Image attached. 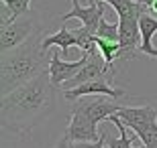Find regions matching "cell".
<instances>
[{
  "instance_id": "obj_1",
  "label": "cell",
  "mask_w": 157,
  "mask_h": 148,
  "mask_svg": "<svg viewBox=\"0 0 157 148\" xmlns=\"http://www.w3.org/2000/svg\"><path fill=\"white\" fill-rule=\"evenodd\" d=\"M55 89L57 87L51 83L47 69L10 93H4L0 102L2 126L18 136L29 138L33 128L53 110Z\"/></svg>"
},
{
  "instance_id": "obj_2",
  "label": "cell",
  "mask_w": 157,
  "mask_h": 148,
  "mask_svg": "<svg viewBox=\"0 0 157 148\" xmlns=\"http://www.w3.org/2000/svg\"><path fill=\"white\" fill-rule=\"evenodd\" d=\"M41 43H43V39H41V29H39L23 45L2 53V75H0L2 96L10 93L12 89L21 87L23 83L31 81L43 71L45 63L51 57L45 55L47 51H43Z\"/></svg>"
},
{
  "instance_id": "obj_3",
  "label": "cell",
  "mask_w": 157,
  "mask_h": 148,
  "mask_svg": "<svg viewBox=\"0 0 157 148\" xmlns=\"http://www.w3.org/2000/svg\"><path fill=\"white\" fill-rule=\"evenodd\" d=\"M114 77V69L112 65H108L104 59V55L100 53V49L96 45L88 51V61L86 65L80 69V73L74 77V79L65 81L61 89H74V87L82 85V83H88V81H98V79H106L110 81Z\"/></svg>"
},
{
  "instance_id": "obj_4",
  "label": "cell",
  "mask_w": 157,
  "mask_h": 148,
  "mask_svg": "<svg viewBox=\"0 0 157 148\" xmlns=\"http://www.w3.org/2000/svg\"><path fill=\"white\" fill-rule=\"evenodd\" d=\"M104 10H106V2H100V0H92L90 6H82L80 0H71V10L61 14L59 20L65 23V20L78 18L84 29L90 31L92 34H96V31L100 27V20L104 18Z\"/></svg>"
},
{
  "instance_id": "obj_5",
  "label": "cell",
  "mask_w": 157,
  "mask_h": 148,
  "mask_svg": "<svg viewBox=\"0 0 157 148\" xmlns=\"http://www.w3.org/2000/svg\"><path fill=\"white\" fill-rule=\"evenodd\" d=\"M121 108H122L121 103L108 102L104 97L96 96V97H92V99H76L74 106H71V112H78V114L86 116L90 122H94V124L98 126L100 122H104V120H108L112 114H117Z\"/></svg>"
},
{
  "instance_id": "obj_6",
  "label": "cell",
  "mask_w": 157,
  "mask_h": 148,
  "mask_svg": "<svg viewBox=\"0 0 157 148\" xmlns=\"http://www.w3.org/2000/svg\"><path fill=\"white\" fill-rule=\"evenodd\" d=\"M88 61V53H82V57L78 61H63L61 59V53H51V59H49V77H51V83L57 89H61L65 81L74 79L80 69L86 65Z\"/></svg>"
},
{
  "instance_id": "obj_7",
  "label": "cell",
  "mask_w": 157,
  "mask_h": 148,
  "mask_svg": "<svg viewBox=\"0 0 157 148\" xmlns=\"http://www.w3.org/2000/svg\"><path fill=\"white\" fill-rule=\"evenodd\" d=\"M35 31H39V29L35 27V20H33V18H25V20H18L17 18V20H12V23L2 24V37H0V39H2L0 41L2 53L10 51V49H14V47H18V45H23Z\"/></svg>"
},
{
  "instance_id": "obj_8",
  "label": "cell",
  "mask_w": 157,
  "mask_h": 148,
  "mask_svg": "<svg viewBox=\"0 0 157 148\" xmlns=\"http://www.w3.org/2000/svg\"><path fill=\"white\" fill-rule=\"evenodd\" d=\"M121 29V57L118 59H133L137 51H141V27L139 18H118Z\"/></svg>"
},
{
  "instance_id": "obj_9",
  "label": "cell",
  "mask_w": 157,
  "mask_h": 148,
  "mask_svg": "<svg viewBox=\"0 0 157 148\" xmlns=\"http://www.w3.org/2000/svg\"><path fill=\"white\" fill-rule=\"evenodd\" d=\"M65 134L70 138V142L78 144V142H96L102 138V134H98V126L90 122L86 116L71 112L70 114V124L65 128Z\"/></svg>"
},
{
  "instance_id": "obj_10",
  "label": "cell",
  "mask_w": 157,
  "mask_h": 148,
  "mask_svg": "<svg viewBox=\"0 0 157 148\" xmlns=\"http://www.w3.org/2000/svg\"><path fill=\"white\" fill-rule=\"evenodd\" d=\"M65 99L70 102H76L84 96H106V97H122L127 96L124 89H114V87L108 83L106 79H98V81H88V83H82V85L74 87V89H63Z\"/></svg>"
},
{
  "instance_id": "obj_11",
  "label": "cell",
  "mask_w": 157,
  "mask_h": 148,
  "mask_svg": "<svg viewBox=\"0 0 157 148\" xmlns=\"http://www.w3.org/2000/svg\"><path fill=\"white\" fill-rule=\"evenodd\" d=\"M43 47V51H47L49 47H59L61 49V57H67V51H70L71 47H78V33L76 31H70L67 27H61L55 34H49L43 39L41 43Z\"/></svg>"
},
{
  "instance_id": "obj_12",
  "label": "cell",
  "mask_w": 157,
  "mask_h": 148,
  "mask_svg": "<svg viewBox=\"0 0 157 148\" xmlns=\"http://www.w3.org/2000/svg\"><path fill=\"white\" fill-rule=\"evenodd\" d=\"M117 116L124 122L127 128L133 124H147V122H155L157 120V110L153 106H141V108H124L122 106L117 112Z\"/></svg>"
},
{
  "instance_id": "obj_13",
  "label": "cell",
  "mask_w": 157,
  "mask_h": 148,
  "mask_svg": "<svg viewBox=\"0 0 157 148\" xmlns=\"http://www.w3.org/2000/svg\"><path fill=\"white\" fill-rule=\"evenodd\" d=\"M141 27V53H145L149 57H157V49L153 47V34L157 33V18H153L149 12L141 14L139 18Z\"/></svg>"
},
{
  "instance_id": "obj_14",
  "label": "cell",
  "mask_w": 157,
  "mask_h": 148,
  "mask_svg": "<svg viewBox=\"0 0 157 148\" xmlns=\"http://www.w3.org/2000/svg\"><path fill=\"white\" fill-rule=\"evenodd\" d=\"M100 2H106L118 14V18H141V14L147 12V6L137 0H100Z\"/></svg>"
},
{
  "instance_id": "obj_15",
  "label": "cell",
  "mask_w": 157,
  "mask_h": 148,
  "mask_svg": "<svg viewBox=\"0 0 157 148\" xmlns=\"http://www.w3.org/2000/svg\"><path fill=\"white\" fill-rule=\"evenodd\" d=\"M0 2H2V10H0L2 24L12 23L23 14H29L31 10V0H0Z\"/></svg>"
},
{
  "instance_id": "obj_16",
  "label": "cell",
  "mask_w": 157,
  "mask_h": 148,
  "mask_svg": "<svg viewBox=\"0 0 157 148\" xmlns=\"http://www.w3.org/2000/svg\"><path fill=\"white\" fill-rule=\"evenodd\" d=\"M108 122L118 128V138L106 136L108 148H133V142H131V138H128V134H127V126H124V122H122L117 114H112L110 118H108ZM141 148H145V146H141Z\"/></svg>"
},
{
  "instance_id": "obj_17",
  "label": "cell",
  "mask_w": 157,
  "mask_h": 148,
  "mask_svg": "<svg viewBox=\"0 0 157 148\" xmlns=\"http://www.w3.org/2000/svg\"><path fill=\"white\" fill-rule=\"evenodd\" d=\"M128 130H133L143 140L145 148H157V120L147 122V124H133Z\"/></svg>"
},
{
  "instance_id": "obj_18",
  "label": "cell",
  "mask_w": 157,
  "mask_h": 148,
  "mask_svg": "<svg viewBox=\"0 0 157 148\" xmlns=\"http://www.w3.org/2000/svg\"><path fill=\"white\" fill-rule=\"evenodd\" d=\"M94 41H96V47H98L100 53L104 55V59H106V63H108V65H112V63H114V59L121 57V43H117V41L100 39V37H96V34H94Z\"/></svg>"
},
{
  "instance_id": "obj_19",
  "label": "cell",
  "mask_w": 157,
  "mask_h": 148,
  "mask_svg": "<svg viewBox=\"0 0 157 148\" xmlns=\"http://www.w3.org/2000/svg\"><path fill=\"white\" fill-rule=\"evenodd\" d=\"M96 37L100 39H106V41H117L118 43V37H121V29H118V23H108V20H100V27L96 31Z\"/></svg>"
},
{
  "instance_id": "obj_20",
  "label": "cell",
  "mask_w": 157,
  "mask_h": 148,
  "mask_svg": "<svg viewBox=\"0 0 157 148\" xmlns=\"http://www.w3.org/2000/svg\"><path fill=\"white\" fill-rule=\"evenodd\" d=\"M106 132H102V138L100 140H96V142H78V144H74V148H104V142H106Z\"/></svg>"
},
{
  "instance_id": "obj_21",
  "label": "cell",
  "mask_w": 157,
  "mask_h": 148,
  "mask_svg": "<svg viewBox=\"0 0 157 148\" xmlns=\"http://www.w3.org/2000/svg\"><path fill=\"white\" fill-rule=\"evenodd\" d=\"M53 148H71V142H70V138H67V134H63V136L59 138V142Z\"/></svg>"
},
{
  "instance_id": "obj_22",
  "label": "cell",
  "mask_w": 157,
  "mask_h": 148,
  "mask_svg": "<svg viewBox=\"0 0 157 148\" xmlns=\"http://www.w3.org/2000/svg\"><path fill=\"white\" fill-rule=\"evenodd\" d=\"M137 2H141V4H143V6H147V8H149V6H151V2H153V0H137Z\"/></svg>"
},
{
  "instance_id": "obj_23",
  "label": "cell",
  "mask_w": 157,
  "mask_h": 148,
  "mask_svg": "<svg viewBox=\"0 0 157 148\" xmlns=\"http://www.w3.org/2000/svg\"><path fill=\"white\" fill-rule=\"evenodd\" d=\"M149 10H151V12H157V0H153V2H151V6H149Z\"/></svg>"
},
{
  "instance_id": "obj_24",
  "label": "cell",
  "mask_w": 157,
  "mask_h": 148,
  "mask_svg": "<svg viewBox=\"0 0 157 148\" xmlns=\"http://www.w3.org/2000/svg\"><path fill=\"white\" fill-rule=\"evenodd\" d=\"M71 148H74V144H71Z\"/></svg>"
}]
</instances>
